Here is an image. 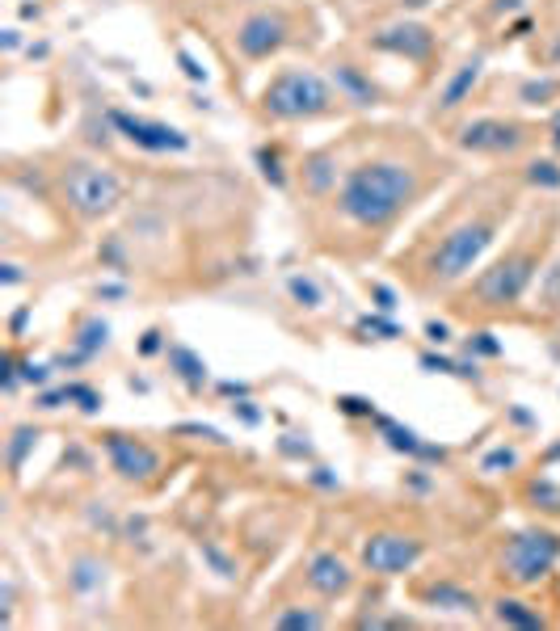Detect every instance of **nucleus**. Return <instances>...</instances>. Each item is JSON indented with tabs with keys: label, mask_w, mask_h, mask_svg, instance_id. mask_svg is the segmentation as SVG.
Wrapping results in <instances>:
<instances>
[{
	"label": "nucleus",
	"mask_w": 560,
	"mask_h": 631,
	"mask_svg": "<svg viewBox=\"0 0 560 631\" xmlns=\"http://www.w3.org/2000/svg\"><path fill=\"white\" fill-rule=\"evenodd\" d=\"M337 186V160L328 151H316L303 160V190L308 194H328Z\"/></svg>",
	"instance_id": "aec40b11"
},
{
	"label": "nucleus",
	"mask_w": 560,
	"mask_h": 631,
	"mask_svg": "<svg viewBox=\"0 0 560 631\" xmlns=\"http://www.w3.org/2000/svg\"><path fill=\"white\" fill-rule=\"evenodd\" d=\"M468 354H480V358H502V341L493 333H472L468 341Z\"/></svg>",
	"instance_id": "473e14b6"
},
{
	"label": "nucleus",
	"mask_w": 560,
	"mask_h": 631,
	"mask_svg": "<svg viewBox=\"0 0 560 631\" xmlns=\"http://www.w3.org/2000/svg\"><path fill=\"white\" fill-rule=\"evenodd\" d=\"M232 412L245 421V426H261V409H253V400H241V404H232Z\"/></svg>",
	"instance_id": "c03bdc74"
},
{
	"label": "nucleus",
	"mask_w": 560,
	"mask_h": 631,
	"mask_svg": "<svg viewBox=\"0 0 560 631\" xmlns=\"http://www.w3.org/2000/svg\"><path fill=\"white\" fill-rule=\"evenodd\" d=\"M274 627L278 631H316V627H325V615H320V610H283V615L274 618Z\"/></svg>",
	"instance_id": "393cba45"
},
{
	"label": "nucleus",
	"mask_w": 560,
	"mask_h": 631,
	"mask_svg": "<svg viewBox=\"0 0 560 631\" xmlns=\"http://www.w3.org/2000/svg\"><path fill=\"white\" fill-rule=\"evenodd\" d=\"M169 371H173L181 384H186V392H190V396H198V392L206 387V362L194 354L190 345H169Z\"/></svg>",
	"instance_id": "f3484780"
},
{
	"label": "nucleus",
	"mask_w": 560,
	"mask_h": 631,
	"mask_svg": "<svg viewBox=\"0 0 560 631\" xmlns=\"http://www.w3.org/2000/svg\"><path fill=\"white\" fill-rule=\"evenodd\" d=\"M480 72H485V56H472V59L464 64V68L455 72L451 81L442 84V93H438V110H455V106H464L468 93L477 89Z\"/></svg>",
	"instance_id": "dca6fc26"
},
{
	"label": "nucleus",
	"mask_w": 560,
	"mask_h": 631,
	"mask_svg": "<svg viewBox=\"0 0 560 631\" xmlns=\"http://www.w3.org/2000/svg\"><path fill=\"white\" fill-rule=\"evenodd\" d=\"M547 459H560V446H552V451H547Z\"/></svg>",
	"instance_id": "6e6d98bb"
},
{
	"label": "nucleus",
	"mask_w": 560,
	"mask_h": 631,
	"mask_svg": "<svg viewBox=\"0 0 560 631\" xmlns=\"http://www.w3.org/2000/svg\"><path fill=\"white\" fill-rule=\"evenodd\" d=\"M375 47L380 51H388V56H405V59H430V51H434V34L425 26H417V22H405V26H388L375 34Z\"/></svg>",
	"instance_id": "ddd939ff"
},
{
	"label": "nucleus",
	"mask_w": 560,
	"mask_h": 631,
	"mask_svg": "<svg viewBox=\"0 0 560 631\" xmlns=\"http://www.w3.org/2000/svg\"><path fill=\"white\" fill-rule=\"evenodd\" d=\"M493 615H497V623H506V627H544V615L539 610H531L527 602H519V598H502V602L493 606Z\"/></svg>",
	"instance_id": "412c9836"
},
{
	"label": "nucleus",
	"mask_w": 560,
	"mask_h": 631,
	"mask_svg": "<svg viewBox=\"0 0 560 631\" xmlns=\"http://www.w3.org/2000/svg\"><path fill=\"white\" fill-rule=\"evenodd\" d=\"M535 265H539L535 253H510V257H502L497 265H489L477 278L472 295H477L480 307H510V303H519L527 295V287H531V278H535Z\"/></svg>",
	"instance_id": "423d86ee"
},
{
	"label": "nucleus",
	"mask_w": 560,
	"mask_h": 631,
	"mask_svg": "<svg viewBox=\"0 0 560 631\" xmlns=\"http://www.w3.org/2000/svg\"><path fill=\"white\" fill-rule=\"evenodd\" d=\"M59 404H68V387H55V392H39V400H34V409H42V412L59 409Z\"/></svg>",
	"instance_id": "ea45409f"
},
{
	"label": "nucleus",
	"mask_w": 560,
	"mask_h": 631,
	"mask_svg": "<svg viewBox=\"0 0 560 631\" xmlns=\"http://www.w3.org/2000/svg\"><path fill=\"white\" fill-rule=\"evenodd\" d=\"M178 64H181V72H186L190 81H206V68H198V59H194L190 51H178Z\"/></svg>",
	"instance_id": "a18cd8bd"
},
{
	"label": "nucleus",
	"mask_w": 560,
	"mask_h": 631,
	"mask_svg": "<svg viewBox=\"0 0 560 631\" xmlns=\"http://www.w3.org/2000/svg\"><path fill=\"white\" fill-rule=\"evenodd\" d=\"M109 345V324L101 320V316H89L81 324V333H76V354L81 358H93V354H101Z\"/></svg>",
	"instance_id": "4be33fe9"
},
{
	"label": "nucleus",
	"mask_w": 560,
	"mask_h": 631,
	"mask_svg": "<svg viewBox=\"0 0 560 631\" xmlns=\"http://www.w3.org/2000/svg\"><path fill=\"white\" fill-rule=\"evenodd\" d=\"M527 177H531V186H539V190H560L556 160H531V165H527Z\"/></svg>",
	"instance_id": "7c9ffc66"
},
{
	"label": "nucleus",
	"mask_w": 560,
	"mask_h": 631,
	"mask_svg": "<svg viewBox=\"0 0 560 631\" xmlns=\"http://www.w3.org/2000/svg\"><path fill=\"white\" fill-rule=\"evenodd\" d=\"M405 9H422V4H430V0H400Z\"/></svg>",
	"instance_id": "864d4df0"
},
{
	"label": "nucleus",
	"mask_w": 560,
	"mask_h": 631,
	"mask_svg": "<svg viewBox=\"0 0 560 631\" xmlns=\"http://www.w3.org/2000/svg\"><path fill=\"white\" fill-rule=\"evenodd\" d=\"M68 585L72 593H81V598H93L101 585H106V564L93 560V556H76L68 568Z\"/></svg>",
	"instance_id": "6ab92c4d"
},
{
	"label": "nucleus",
	"mask_w": 560,
	"mask_h": 631,
	"mask_svg": "<svg viewBox=\"0 0 560 631\" xmlns=\"http://www.w3.org/2000/svg\"><path fill=\"white\" fill-rule=\"evenodd\" d=\"M556 560H560V535H552V531H519L502 548V576H510L514 585H539Z\"/></svg>",
	"instance_id": "39448f33"
},
{
	"label": "nucleus",
	"mask_w": 560,
	"mask_h": 631,
	"mask_svg": "<svg viewBox=\"0 0 560 631\" xmlns=\"http://www.w3.org/2000/svg\"><path fill=\"white\" fill-rule=\"evenodd\" d=\"M295 438H300V434H287V438L278 442V451L291 454V459H308V454H312V442H295Z\"/></svg>",
	"instance_id": "a19ab883"
},
{
	"label": "nucleus",
	"mask_w": 560,
	"mask_h": 631,
	"mask_svg": "<svg viewBox=\"0 0 560 631\" xmlns=\"http://www.w3.org/2000/svg\"><path fill=\"white\" fill-rule=\"evenodd\" d=\"M337 409H342L346 417H375V404L363 396H337Z\"/></svg>",
	"instance_id": "f704fd0d"
},
{
	"label": "nucleus",
	"mask_w": 560,
	"mask_h": 631,
	"mask_svg": "<svg viewBox=\"0 0 560 631\" xmlns=\"http://www.w3.org/2000/svg\"><path fill=\"white\" fill-rule=\"evenodd\" d=\"M39 438H42V434H39L34 426H17V429H13V438H9V451H4V454H9V471H22L26 454L39 446Z\"/></svg>",
	"instance_id": "5701e85b"
},
{
	"label": "nucleus",
	"mask_w": 560,
	"mask_h": 631,
	"mask_svg": "<svg viewBox=\"0 0 560 631\" xmlns=\"http://www.w3.org/2000/svg\"><path fill=\"white\" fill-rule=\"evenodd\" d=\"M258 169H261V177L270 181L274 190H283V186H287V173H283V156H278V148H258Z\"/></svg>",
	"instance_id": "bb28decb"
},
{
	"label": "nucleus",
	"mask_w": 560,
	"mask_h": 631,
	"mask_svg": "<svg viewBox=\"0 0 560 631\" xmlns=\"http://www.w3.org/2000/svg\"><path fill=\"white\" fill-rule=\"evenodd\" d=\"M333 84H337V97L350 101V106H375L380 101V89L371 84V76L354 64H333Z\"/></svg>",
	"instance_id": "2eb2a0df"
},
{
	"label": "nucleus",
	"mask_w": 560,
	"mask_h": 631,
	"mask_svg": "<svg viewBox=\"0 0 560 631\" xmlns=\"http://www.w3.org/2000/svg\"><path fill=\"white\" fill-rule=\"evenodd\" d=\"M219 396H228V400H245V396H249V384H232V379H223V384H219Z\"/></svg>",
	"instance_id": "09e8293b"
},
{
	"label": "nucleus",
	"mask_w": 560,
	"mask_h": 631,
	"mask_svg": "<svg viewBox=\"0 0 560 631\" xmlns=\"http://www.w3.org/2000/svg\"><path fill=\"white\" fill-rule=\"evenodd\" d=\"M552 135H556V139H552V143H556V151H560V123H556V131H552Z\"/></svg>",
	"instance_id": "5fc2aeb1"
},
{
	"label": "nucleus",
	"mask_w": 560,
	"mask_h": 631,
	"mask_svg": "<svg viewBox=\"0 0 560 631\" xmlns=\"http://www.w3.org/2000/svg\"><path fill=\"white\" fill-rule=\"evenodd\" d=\"M493 236H497V223H493V220L459 223V228L442 236L438 248L430 253V274H434L438 282H455V278H464L468 270L485 257V248L493 245Z\"/></svg>",
	"instance_id": "20e7f679"
},
{
	"label": "nucleus",
	"mask_w": 560,
	"mask_h": 631,
	"mask_svg": "<svg viewBox=\"0 0 560 631\" xmlns=\"http://www.w3.org/2000/svg\"><path fill=\"white\" fill-rule=\"evenodd\" d=\"M417 362H422V371H430V375H455V358H447V354H422Z\"/></svg>",
	"instance_id": "c9c22d12"
},
{
	"label": "nucleus",
	"mask_w": 560,
	"mask_h": 631,
	"mask_svg": "<svg viewBox=\"0 0 560 631\" xmlns=\"http://www.w3.org/2000/svg\"><path fill=\"white\" fill-rule=\"evenodd\" d=\"M22 379L34 384V387H42L47 379H51V367H34V362H26V367H22Z\"/></svg>",
	"instance_id": "de8ad7c7"
},
{
	"label": "nucleus",
	"mask_w": 560,
	"mask_h": 631,
	"mask_svg": "<svg viewBox=\"0 0 560 631\" xmlns=\"http://www.w3.org/2000/svg\"><path fill=\"white\" fill-rule=\"evenodd\" d=\"M291 39V22L278 9H258L236 26V51L245 59H270L274 51H283Z\"/></svg>",
	"instance_id": "0eeeda50"
},
{
	"label": "nucleus",
	"mask_w": 560,
	"mask_h": 631,
	"mask_svg": "<svg viewBox=\"0 0 560 631\" xmlns=\"http://www.w3.org/2000/svg\"><path fill=\"white\" fill-rule=\"evenodd\" d=\"M527 497L535 501V509H544V514H560V488L552 480H535L527 488Z\"/></svg>",
	"instance_id": "c756f323"
},
{
	"label": "nucleus",
	"mask_w": 560,
	"mask_h": 631,
	"mask_svg": "<svg viewBox=\"0 0 560 631\" xmlns=\"http://www.w3.org/2000/svg\"><path fill=\"white\" fill-rule=\"evenodd\" d=\"M510 467H519V451L514 446H497V451L485 454V463H480V471H489V476H497V471H510Z\"/></svg>",
	"instance_id": "2f4dec72"
},
{
	"label": "nucleus",
	"mask_w": 560,
	"mask_h": 631,
	"mask_svg": "<svg viewBox=\"0 0 560 631\" xmlns=\"http://www.w3.org/2000/svg\"><path fill=\"white\" fill-rule=\"evenodd\" d=\"M544 299L547 307H560V261L544 274Z\"/></svg>",
	"instance_id": "4c0bfd02"
},
{
	"label": "nucleus",
	"mask_w": 560,
	"mask_h": 631,
	"mask_svg": "<svg viewBox=\"0 0 560 631\" xmlns=\"http://www.w3.org/2000/svg\"><path fill=\"white\" fill-rule=\"evenodd\" d=\"M287 290H291V299L300 303V307H320V303H325V290L316 287V278H308V274H291Z\"/></svg>",
	"instance_id": "b1692460"
},
{
	"label": "nucleus",
	"mask_w": 560,
	"mask_h": 631,
	"mask_svg": "<svg viewBox=\"0 0 560 631\" xmlns=\"http://www.w3.org/2000/svg\"><path fill=\"white\" fill-rule=\"evenodd\" d=\"M514 9H522V0H497L493 4V13H514Z\"/></svg>",
	"instance_id": "3c124183"
},
{
	"label": "nucleus",
	"mask_w": 560,
	"mask_h": 631,
	"mask_svg": "<svg viewBox=\"0 0 560 631\" xmlns=\"http://www.w3.org/2000/svg\"><path fill=\"white\" fill-rule=\"evenodd\" d=\"M422 598L434 606V610H459V615H477V593H468L464 585H451V581L425 585Z\"/></svg>",
	"instance_id": "a211bd4d"
},
{
	"label": "nucleus",
	"mask_w": 560,
	"mask_h": 631,
	"mask_svg": "<svg viewBox=\"0 0 560 631\" xmlns=\"http://www.w3.org/2000/svg\"><path fill=\"white\" fill-rule=\"evenodd\" d=\"M178 434H194V438H206V442H228L215 426H178Z\"/></svg>",
	"instance_id": "49530a36"
},
{
	"label": "nucleus",
	"mask_w": 560,
	"mask_h": 631,
	"mask_svg": "<svg viewBox=\"0 0 560 631\" xmlns=\"http://www.w3.org/2000/svg\"><path fill=\"white\" fill-rule=\"evenodd\" d=\"M417 560H422V543L409 535H388V531H383V535H371L367 543H363V564L380 576L409 573Z\"/></svg>",
	"instance_id": "1a4fd4ad"
},
{
	"label": "nucleus",
	"mask_w": 560,
	"mask_h": 631,
	"mask_svg": "<svg viewBox=\"0 0 560 631\" xmlns=\"http://www.w3.org/2000/svg\"><path fill=\"white\" fill-rule=\"evenodd\" d=\"M425 337L434 345H447L451 341V324H447V320H430V324H425Z\"/></svg>",
	"instance_id": "37998d69"
},
{
	"label": "nucleus",
	"mask_w": 560,
	"mask_h": 631,
	"mask_svg": "<svg viewBox=\"0 0 560 631\" xmlns=\"http://www.w3.org/2000/svg\"><path fill=\"white\" fill-rule=\"evenodd\" d=\"M106 118L118 135L131 139V143L144 151H186L190 148V135L178 131V126H169V123H152V118H139V114H127V110H109Z\"/></svg>",
	"instance_id": "6e6552de"
},
{
	"label": "nucleus",
	"mask_w": 560,
	"mask_h": 631,
	"mask_svg": "<svg viewBox=\"0 0 560 631\" xmlns=\"http://www.w3.org/2000/svg\"><path fill=\"white\" fill-rule=\"evenodd\" d=\"M527 143V126L506 123V118H477V123L459 126V148L464 151H485V156H502Z\"/></svg>",
	"instance_id": "9b49d317"
},
{
	"label": "nucleus",
	"mask_w": 560,
	"mask_h": 631,
	"mask_svg": "<svg viewBox=\"0 0 560 631\" xmlns=\"http://www.w3.org/2000/svg\"><path fill=\"white\" fill-rule=\"evenodd\" d=\"M17 42H22V34H17V30H4V51H17Z\"/></svg>",
	"instance_id": "603ef678"
},
{
	"label": "nucleus",
	"mask_w": 560,
	"mask_h": 631,
	"mask_svg": "<svg viewBox=\"0 0 560 631\" xmlns=\"http://www.w3.org/2000/svg\"><path fill=\"white\" fill-rule=\"evenodd\" d=\"M261 110L270 118H278V123H303V118L333 114L337 110V97H333L325 76H316L308 68H287L261 89Z\"/></svg>",
	"instance_id": "f03ea898"
},
{
	"label": "nucleus",
	"mask_w": 560,
	"mask_h": 631,
	"mask_svg": "<svg viewBox=\"0 0 560 631\" xmlns=\"http://www.w3.org/2000/svg\"><path fill=\"white\" fill-rule=\"evenodd\" d=\"M203 560L211 564V568H215L219 576H236V564L228 560V556H223V551H219L215 543H203Z\"/></svg>",
	"instance_id": "72a5a7b5"
},
{
	"label": "nucleus",
	"mask_w": 560,
	"mask_h": 631,
	"mask_svg": "<svg viewBox=\"0 0 560 631\" xmlns=\"http://www.w3.org/2000/svg\"><path fill=\"white\" fill-rule=\"evenodd\" d=\"M405 484H409L413 493H430V476H425L422 467H417V471H409V476H405Z\"/></svg>",
	"instance_id": "8fccbe9b"
},
{
	"label": "nucleus",
	"mask_w": 560,
	"mask_h": 631,
	"mask_svg": "<svg viewBox=\"0 0 560 631\" xmlns=\"http://www.w3.org/2000/svg\"><path fill=\"white\" fill-rule=\"evenodd\" d=\"M164 350V333L161 329H148L139 337V358H156Z\"/></svg>",
	"instance_id": "58836bf2"
},
{
	"label": "nucleus",
	"mask_w": 560,
	"mask_h": 631,
	"mask_svg": "<svg viewBox=\"0 0 560 631\" xmlns=\"http://www.w3.org/2000/svg\"><path fill=\"white\" fill-rule=\"evenodd\" d=\"M64 387H68V404H76V409L89 412V417H93V412H101V404H106V400H101V392H97V387H89V384H64Z\"/></svg>",
	"instance_id": "c85d7f7f"
},
{
	"label": "nucleus",
	"mask_w": 560,
	"mask_h": 631,
	"mask_svg": "<svg viewBox=\"0 0 560 631\" xmlns=\"http://www.w3.org/2000/svg\"><path fill=\"white\" fill-rule=\"evenodd\" d=\"M417 198V173L400 160H367L346 173L337 211L358 228H388Z\"/></svg>",
	"instance_id": "f257e3e1"
},
{
	"label": "nucleus",
	"mask_w": 560,
	"mask_h": 631,
	"mask_svg": "<svg viewBox=\"0 0 560 631\" xmlns=\"http://www.w3.org/2000/svg\"><path fill=\"white\" fill-rule=\"evenodd\" d=\"M101 446H106V454H109V467H114L123 480H152V476L161 471V451L148 446V442L127 438V434H106Z\"/></svg>",
	"instance_id": "9d476101"
},
{
	"label": "nucleus",
	"mask_w": 560,
	"mask_h": 631,
	"mask_svg": "<svg viewBox=\"0 0 560 631\" xmlns=\"http://www.w3.org/2000/svg\"><path fill=\"white\" fill-rule=\"evenodd\" d=\"M556 93H560V81H552V76H544V81H527L519 89V97L527 101V106H547Z\"/></svg>",
	"instance_id": "cd10ccee"
},
{
	"label": "nucleus",
	"mask_w": 560,
	"mask_h": 631,
	"mask_svg": "<svg viewBox=\"0 0 560 631\" xmlns=\"http://www.w3.org/2000/svg\"><path fill=\"white\" fill-rule=\"evenodd\" d=\"M371 299H375V307H380V312H397V290L392 287H383V282H371Z\"/></svg>",
	"instance_id": "e433bc0d"
},
{
	"label": "nucleus",
	"mask_w": 560,
	"mask_h": 631,
	"mask_svg": "<svg viewBox=\"0 0 560 631\" xmlns=\"http://www.w3.org/2000/svg\"><path fill=\"white\" fill-rule=\"evenodd\" d=\"M59 190H64V203H68L81 220H106L109 211H118V203H123V181L114 177L109 169L89 165V160L64 165Z\"/></svg>",
	"instance_id": "7ed1b4c3"
},
{
	"label": "nucleus",
	"mask_w": 560,
	"mask_h": 631,
	"mask_svg": "<svg viewBox=\"0 0 560 631\" xmlns=\"http://www.w3.org/2000/svg\"><path fill=\"white\" fill-rule=\"evenodd\" d=\"M308 480H312L316 488H328V493H333V488H342V480H337L328 467H312V471H308Z\"/></svg>",
	"instance_id": "79ce46f5"
},
{
	"label": "nucleus",
	"mask_w": 560,
	"mask_h": 631,
	"mask_svg": "<svg viewBox=\"0 0 560 631\" xmlns=\"http://www.w3.org/2000/svg\"><path fill=\"white\" fill-rule=\"evenodd\" d=\"M358 333H371V337H380V341H397V337H405V329H400L397 320H388V312L363 316V320H358Z\"/></svg>",
	"instance_id": "a878e982"
},
{
	"label": "nucleus",
	"mask_w": 560,
	"mask_h": 631,
	"mask_svg": "<svg viewBox=\"0 0 560 631\" xmlns=\"http://www.w3.org/2000/svg\"><path fill=\"white\" fill-rule=\"evenodd\" d=\"M371 421H375V429L383 434V442H388V446H392L397 454H409V459H417V463H442V459H447V446H434V442H425L417 429L400 426V421L383 417V412H375Z\"/></svg>",
	"instance_id": "f8f14e48"
},
{
	"label": "nucleus",
	"mask_w": 560,
	"mask_h": 631,
	"mask_svg": "<svg viewBox=\"0 0 560 631\" xmlns=\"http://www.w3.org/2000/svg\"><path fill=\"white\" fill-rule=\"evenodd\" d=\"M308 585H312L320 598H342V593H350V585H354V573H350V564H346L342 556L316 551L312 560H308Z\"/></svg>",
	"instance_id": "4468645a"
}]
</instances>
